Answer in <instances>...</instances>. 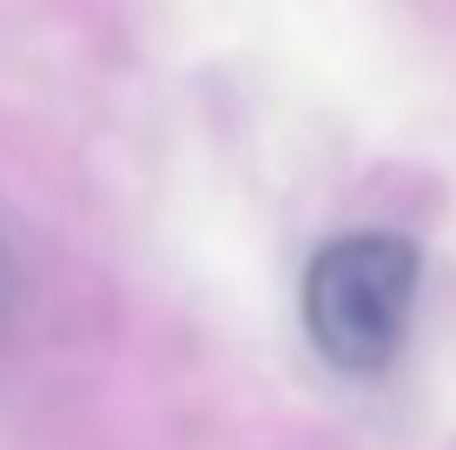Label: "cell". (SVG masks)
<instances>
[{
  "label": "cell",
  "instance_id": "obj_1",
  "mask_svg": "<svg viewBox=\"0 0 456 450\" xmlns=\"http://www.w3.org/2000/svg\"><path fill=\"white\" fill-rule=\"evenodd\" d=\"M417 291H423V258L397 232H344L318 245L305 266V338L331 371L344 378H377L403 358L417 324Z\"/></svg>",
  "mask_w": 456,
  "mask_h": 450
},
{
  "label": "cell",
  "instance_id": "obj_2",
  "mask_svg": "<svg viewBox=\"0 0 456 450\" xmlns=\"http://www.w3.org/2000/svg\"><path fill=\"white\" fill-rule=\"evenodd\" d=\"M7 299H13V258H7V245H0V312H7Z\"/></svg>",
  "mask_w": 456,
  "mask_h": 450
}]
</instances>
